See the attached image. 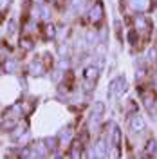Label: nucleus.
<instances>
[{
    "label": "nucleus",
    "mask_w": 157,
    "mask_h": 159,
    "mask_svg": "<svg viewBox=\"0 0 157 159\" xmlns=\"http://www.w3.org/2000/svg\"><path fill=\"white\" fill-rule=\"evenodd\" d=\"M132 27L139 33V36L146 42L152 34V22L145 13H137L134 18H132Z\"/></svg>",
    "instance_id": "f257e3e1"
},
{
    "label": "nucleus",
    "mask_w": 157,
    "mask_h": 159,
    "mask_svg": "<svg viewBox=\"0 0 157 159\" xmlns=\"http://www.w3.org/2000/svg\"><path fill=\"white\" fill-rule=\"evenodd\" d=\"M128 85H127V78L125 76H118V78H114L110 81V85H108V98H119V96H123L125 92H127Z\"/></svg>",
    "instance_id": "f03ea898"
},
{
    "label": "nucleus",
    "mask_w": 157,
    "mask_h": 159,
    "mask_svg": "<svg viewBox=\"0 0 157 159\" xmlns=\"http://www.w3.org/2000/svg\"><path fill=\"white\" fill-rule=\"evenodd\" d=\"M98 78H99V69L96 65H88V67L83 69V81H85L87 92H92V90H94Z\"/></svg>",
    "instance_id": "7ed1b4c3"
},
{
    "label": "nucleus",
    "mask_w": 157,
    "mask_h": 159,
    "mask_svg": "<svg viewBox=\"0 0 157 159\" xmlns=\"http://www.w3.org/2000/svg\"><path fill=\"white\" fill-rule=\"evenodd\" d=\"M87 16H88V22H90V24H99V22L103 20V6L98 4V2L92 4V7L88 9Z\"/></svg>",
    "instance_id": "20e7f679"
},
{
    "label": "nucleus",
    "mask_w": 157,
    "mask_h": 159,
    "mask_svg": "<svg viewBox=\"0 0 157 159\" xmlns=\"http://www.w3.org/2000/svg\"><path fill=\"white\" fill-rule=\"evenodd\" d=\"M128 7L136 13H146L152 9V0H128Z\"/></svg>",
    "instance_id": "39448f33"
},
{
    "label": "nucleus",
    "mask_w": 157,
    "mask_h": 159,
    "mask_svg": "<svg viewBox=\"0 0 157 159\" xmlns=\"http://www.w3.org/2000/svg\"><path fill=\"white\" fill-rule=\"evenodd\" d=\"M145 129H146L145 118H143V116H139V114L132 116V119H130V130H132V132H143Z\"/></svg>",
    "instance_id": "423d86ee"
},
{
    "label": "nucleus",
    "mask_w": 157,
    "mask_h": 159,
    "mask_svg": "<svg viewBox=\"0 0 157 159\" xmlns=\"http://www.w3.org/2000/svg\"><path fill=\"white\" fill-rule=\"evenodd\" d=\"M127 38H128V43H130V45H132L134 49H137V47H139V43L143 42V38L139 36V33H137L136 29H134V27H132V29H128Z\"/></svg>",
    "instance_id": "0eeeda50"
},
{
    "label": "nucleus",
    "mask_w": 157,
    "mask_h": 159,
    "mask_svg": "<svg viewBox=\"0 0 157 159\" xmlns=\"http://www.w3.org/2000/svg\"><path fill=\"white\" fill-rule=\"evenodd\" d=\"M27 70H29V74H33V76H40V74L43 72V65H42L40 60H34V61H31L29 63Z\"/></svg>",
    "instance_id": "6e6552de"
},
{
    "label": "nucleus",
    "mask_w": 157,
    "mask_h": 159,
    "mask_svg": "<svg viewBox=\"0 0 157 159\" xmlns=\"http://www.w3.org/2000/svg\"><path fill=\"white\" fill-rule=\"evenodd\" d=\"M155 150H157V141L154 138H150L146 141V145H145V156L146 157H152L155 154Z\"/></svg>",
    "instance_id": "1a4fd4ad"
},
{
    "label": "nucleus",
    "mask_w": 157,
    "mask_h": 159,
    "mask_svg": "<svg viewBox=\"0 0 157 159\" xmlns=\"http://www.w3.org/2000/svg\"><path fill=\"white\" fill-rule=\"evenodd\" d=\"M43 145H45V148L47 150H54V148H58L60 139L58 138H45L43 139Z\"/></svg>",
    "instance_id": "9d476101"
},
{
    "label": "nucleus",
    "mask_w": 157,
    "mask_h": 159,
    "mask_svg": "<svg viewBox=\"0 0 157 159\" xmlns=\"http://www.w3.org/2000/svg\"><path fill=\"white\" fill-rule=\"evenodd\" d=\"M52 36H56V27L52 24H47L45 25V38H52Z\"/></svg>",
    "instance_id": "9b49d317"
},
{
    "label": "nucleus",
    "mask_w": 157,
    "mask_h": 159,
    "mask_svg": "<svg viewBox=\"0 0 157 159\" xmlns=\"http://www.w3.org/2000/svg\"><path fill=\"white\" fill-rule=\"evenodd\" d=\"M20 45H22V49L31 51L34 43H33V40H31V38H22V40H20Z\"/></svg>",
    "instance_id": "f8f14e48"
},
{
    "label": "nucleus",
    "mask_w": 157,
    "mask_h": 159,
    "mask_svg": "<svg viewBox=\"0 0 157 159\" xmlns=\"http://www.w3.org/2000/svg\"><path fill=\"white\" fill-rule=\"evenodd\" d=\"M13 69H15V61H13V60H6V65H4V70H7V72H11Z\"/></svg>",
    "instance_id": "ddd939ff"
},
{
    "label": "nucleus",
    "mask_w": 157,
    "mask_h": 159,
    "mask_svg": "<svg viewBox=\"0 0 157 159\" xmlns=\"http://www.w3.org/2000/svg\"><path fill=\"white\" fill-rule=\"evenodd\" d=\"M155 58H157V49L154 47V49L150 51V60H152V61H155Z\"/></svg>",
    "instance_id": "4468645a"
},
{
    "label": "nucleus",
    "mask_w": 157,
    "mask_h": 159,
    "mask_svg": "<svg viewBox=\"0 0 157 159\" xmlns=\"http://www.w3.org/2000/svg\"><path fill=\"white\" fill-rule=\"evenodd\" d=\"M49 2H52V4H56V2H61V0H49Z\"/></svg>",
    "instance_id": "2eb2a0df"
},
{
    "label": "nucleus",
    "mask_w": 157,
    "mask_h": 159,
    "mask_svg": "<svg viewBox=\"0 0 157 159\" xmlns=\"http://www.w3.org/2000/svg\"><path fill=\"white\" fill-rule=\"evenodd\" d=\"M155 4H157V0H155Z\"/></svg>",
    "instance_id": "dca6fc26"
}]
</instances>
